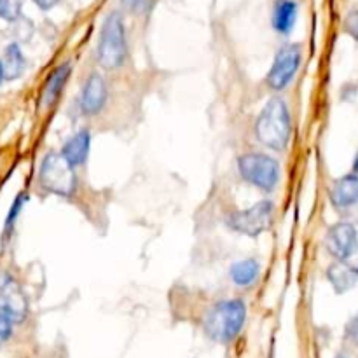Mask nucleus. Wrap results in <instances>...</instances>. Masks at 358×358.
<instances>
[{
  "label": "nucleus",
  "instance_id": "f257e3e1",
  "mask_svg": "<svg viewBox=\"0 0 358 358\" xmlns=\"http://www.w3.org/2000/svg\"><path fill=\"white\" fill-rule=\"evenodd\" d=\"M255 137L264 147L283 152L292 137V117L281 96H273L255 119Z\"/></svg>",
  "mask_w": 358,
  "mask_h": 358
},
{
  "label": "nucleus",
  "instance_id": "f03ea898",
  "mask_svg": "<svg viewBox=\"0 0 358 358\" xmlns=\"http://www.w3.org/2000/svg\"><path fill=\"white\" fill-rule=\"evenodd\" d=\"M128 57V36L124 18L119 11L105 16L96 44V61L103 70L114 72L123 67Z\"/></svg>",
  "mask_w": 358,
  "mask_h": 358
},
{
  "label": "nucleus",
  "instance_id": "7ed1b4c3",
  "mask_svg": "<svg viewBox=\"0 0 358 358\" xmlns=\"http://www.w3.org/2000/svg\"><path fill=\"white\" fill-rule=\"evenodd\" d=\"M246 320V306L241 299L218 301L207 311L203 329L217 343H231L241 332Z\"/></svg>",
  "mask_w": 358,
  "mask_h": 358
},
{
  "label": "nucleus",
  "instance_id": "20e7f679",
  "mask_svg": "<svg viewBox=\"0 0 358 358\" xmlns=\"http://www.w3.org/2000/svg\"><path fill=\"white\" fill-rule=\"evenodd\" d=\"M239 177L262 193H273L280 182V163L266 152H246L238 158Z\"/></svg>",
  "mask_w": 358,
  "mask_h": 358
},
{
  "label": "nucleus",
  "instance_id": "39448f33",
  "mask_svg": "<svg viewBox=\"0 0 358 358\" xmlns=\"http://www.w3.org/2000/svg\"><path fill=\"white\" fill-rule=\"evenodd\" d=\"M39 182L47 193L61 197H70L77 189V175L74 166L60 152H47L40 163Z\"/></svg>",
  "mask_w": 358,
  "mask_h": 358
},
{
  "label": "nucleus",
  "instance_id": "423d86ee",
  "mask_svg": "<svg viewBox=\"0 0 358 358\" xmlns=\"http://www.w3.org/2000/svg\"><path fill=\"white\" fill-rule=\"evenodd\" d=\"M274 222V203L269 200L257 201L250 208L245 210L232 211L228 218L225 224L231 231L238 232L241 236H250V238H257L262 232L273 225Z\"/></svg>",
  "mask_w": 358,
  "mask_h": 358
},
{
  "label": "nucleus",
  "instance_id": "0eeeda50",
  "mask_svg": "<svg viewBox=\"0 0 358 358\" xmlns=\"http://www.w3.org/2000/svg\"><path fill=\"white\" fill-rule=\"evenodd\" d=\"M302 64V46L295 43H288L278 50L274 54L273 65L266 75V86L271 91H283L290 86L294 77L297 75Z\"/></svg>",
  "mask_w": 358,
  "mask_h": 358
},
{
  "label": "nucleus",
  "instance_id": "6e6552de",
  "mask_svg": "<svg viewBox=\"0 0 358 358\" xmlns=\"http://www.w3.org/2000/svg\"><path fill=\"white\" fill-rule=\"evenodd\" d=\"M325 248L336 260H350L358 252V231L353 222H337L327 229Z\"/></svg>",
  "mask_w": 358,
  "mask_h": 358
},
{
  "label": "nucleus",
  "instance_id": "1a4fd4ad",
  "mask_svg": "<svg viewBox=\"0 0 358 358\" xmlns=\"http://www.w3.org/2000/svg\"><path fill=\"white\" fill-rule=\"evenodd\" d=\"M0 313L15 323H22L29 315L25 292L9 273H0Z\"/></svg>",
  "mask_w": 358,
  "mask_h": 358
},
{
  "label": "nucleus",
  "instance_id": "9d476101",
  "mask_svg": "<svg viewBox=\"0 0 358 358\" xmlns=\"http://www.w3.org/2000/svg\"><path fill=\"white\" fill-rule=\"evenodd\" d=\"M107 98H109V89L105 79L98 72H91L81 89V100H79L81 112L84 116H98L105 109Z\"/></svg>",
  "mask_w": 358,
  "mask_h": 358
},
{
  "label": "nucleus",
  "instance_id": "9b49d317",
  "mask_svg": "<svg viewBox=\"0 0 358 358\" xmlns=\"http://www.w3.org/2000/svg\"><path fill=\"white\" fill-rule=\"evenodd\" d=\"M329 200L332 207L339 211L353 210L358 204V175L348 173L332 184L329 191Z\"/></svg>",
  "mask_w": 358,
  "mask_h": 358
},
{
  "label": "nucleus",
  "instance_id": "f8f14e48",
  "mask_svg": "<svg viewBox=\"0 0 358 358\" xmlns=\"http://www.w3.org/2000/svg\"><path fill=\"white\" fill-rule=\"evenodd\" d=\"M72 75V64L70 61H65L60 64L46 79V84H44L43 93H40L39 105L40 109H50L54 103L58 102V98L64 93V88L67 86L68 79Z\"/></svg>",
  "mask_w": 358,
  "mask_h": 358
},
{
  "label": "nucleus",
  "instance_id": "ddd939ff",
  "mask_svg": "<svg viewBox=\"0 0 358 358\" xmlns=\"http://www.w3.org/2000/svg\"><path fill=\"white\" fill-rule=\"evenodd\" d=\"M325 276L336 294H346L358 283V262L336 260L327 267Z\"/></svg>",
  "mask_w": 358,
  "mask_h": 358
},
{
  "label": "nucleus",
  "instance_id": "4468645a",
  "mask_svg": "<svg viewBox=\"0 0 358 358\" xmlns=\"http://www.w3.org/2000/svg\"><path fill=\"white\" fill-rule=\"evenodd\" d=\"M89 149H91V133H89V130L82 128L65 142L60 154L67 159L68 165L77 168V166H82L88 161Z\"/></svg>",
  "mask_w": 358,
  "mask_h": 358
},
{
  "label": "nucleus",
  "instance_id": "2eb2a0df",
  "mask_svg": "<svg viewBox=\"0 0 358 358\" xmlns=\"http://www.w3.org/2000/svg\"><path fill=\"white\" fill-rule=\"evenodd\" d=\"M299 4L295 0H274L271 25L280 36H290L297 23Z\"/></svg>",
  "mask_w": 358,
  "mask_h": 358
},
{
  "label": "nucleus",
  "instance_id": "dca6fc26",
  "mask_svg": "<svg viewBox=\"0 0 358 358\" xmlns=\"http://www.w3.org/2000/svg\"><path fill=\"white\" fill-rule=\"evenodd\" d=\"M0 60H2V67H4L6 81H16L25 74L27 58L18 43H11L9 46H6L4 57Z\"/></svg>",
  "mask_w": 358,
  "mask_h": 358
},
{
  "label": "nucleus",
  "instance_id": "f3484780",
  "mask_svg": "<svg viewBox=\"0 0 358 358\" xmlns=\"http://www.w3.org/2000/svg\"><path fill=\"white\" fill-rule=\"evenodd\" d=\"M232 283L241 288H248L255 285L260 278V264L255 259H243L238 260L229 269Z\"/></svg>",
  "mask_w": 358,
  "mask_h": 358
},
{
  "label": "nucleus",
  "instance_id": "a211bd4d",
  "mask_svg": "<svg viewBox=\"0 0 358 358\" xmlns=\"http://www.w3.org/2000/svg\"><path fill=\"white\" fill-rule=\"evenodd\" d=\"M27 201H29V194L27 193H20L18 196L15 197V201H13L11 208H9L8 211V217H6V222H4V231H2V241L4 243L13 236L15 225L16 222H18L20 215H22L23 208H25Z\"/></svg>",
  "mask_w": 358,
  "mask_h": 358
},
{
  "label": "nucleus",
  "instance_id": "6ab92c4d",
  "mask_svg": "<svg viewBox=\"0 0 358 358\" xmlns=\"http://www.w3.org/2000/svg\"><path fill=\"white\" fill-rule=\"evenodd\" d=\"M22 16V0H2L0 2V18L6 22H16Z\"/></svg>",
  "mask_w": 358,
  "mask_h": 358
},
{
  "label": "nucleus",
  "instance_id": "aec40b11",
  "mask_svg": "<svg viewBox=\"0 0 358 358\" xmlns=\"http://www.w3.org/2000/svg\"><path fill=\"white\" fill-rule=\"evenodd\" d=\"M121 4L131 15H144L151 8L152 0H121Z\"/></svg>",
  "mask_w": 358,
  "mask_h": 358
},
{
  "label": "nucleus",
  "instance_id": "412c9836",
  "mask_svg": "<svg viewBox=\"0 0 358 358\" xmlns=\"http://www.w3.org/2000/svg\"><path fill=\"white\" fill-rule=\"evenodd\" d=\"M13 327H15V322L0 313V348L4 346L9 341V337L13 336Z\"/></svg>",
  "mask_w": 358,
  "mask_h": 358
},
{
  "label": "nucleus",
  "instance_id": "4be33fe9",
  "mask_svg": "<svg viewBox=\"0 0 358 358\" xmlns=\"http://www.w3.org/2000/svg\"><path fill=\"white\" fill-rule=\"evenodd\" d=\"M344 32L355 40H358V9L351 11L350 15L344 18Z\"/></svg>",
  "mask_w": 358,
  "mask_h": 358
},
{
  "label": "nucleus",
  "instance_id": "5701e85b",
  "mask_svg": "<svg viewBox=\"0 0 358 358\" xmlns=\"http://www.w3.org/2000/svg\"><path fill=\"white\" fill-rule=\"evenodd\" d=\"M346 334L348 337H350V339L358 346V315H355L353 318L350 320V323H348L346 327Z\"/></svg>",
  "mask_w": 358,
  "mask_h": 358
},
{
  "label": "nucleus",
  "instance_id": "b1692460",
  "mask_svg": "<svg viewBox=\"0 0 358 358\" xmlns=\"http://www.w3.org/2000/svg\"><path fill=\"white\" fill-rule=\"evenodd\" d=\"M60 0H33V4L40 9V11H51L53 8H57Z\"/></svg>",
  "mask_w": 358,
  "mask_h": 358
},
{
  "label": "nucleus",
  "instance_id": "393cba45",
  "mask_svg": "<svg viewBox=\"0 0 358 358\" xmlns=\"http://www.w3.org/2000/svg\"><path fill=\"white\" fill-rule=\"evenodd\" d=\"M6 81V74H4V67H2V60H0V86L4 84Z\"/></svg>",
  "mask_w": 358,
  "mask_h": 358
},
{
  "label": "nucleus",
  "instance_id": "a878e982",
  "mask_svg": "<svg viewBox=\"0 0 358 358\" xmlns=\"http://www.w3.org/2000/svg\"><path fill=\"white\" fill-rule=\"evenodd\" d=\"M353 173H357V175H358V154L355 156V161H353Z\"/></svg>",
  "mask_w": 358,
  "mask_h": 358
},
{
  "label": "nucleus",
  "instance_id": "bb28decb",
  "mask_svg": "<svg viewBox=\"0 0 358 358\" xmlns=\"http://www.w3.org/2000/svg\"><path fill=\"white\" fill-rule=\"evenodd\" d=\"M336 358H348V357H344V355H337Z\"/></svg>",
  "mask_w": 358,
  "mask_h": 358
},
{
  "label": "nucleus",
  "instance_id": "cd10ccee",
  "mask_svg": "<svg viewBox=\"0 0 358 358\" xmlns=\"http://www.w3.org/2000/svg\"><path fill=\"white\" fill-rule=\"evenodd\" d=\"M355 208H358V204H357V207H355ZM357 218H358V214H357Z\"/></svg>",
  "mask_w": 358,
  "mask_h": 358
},
{
  "label": "nucleus",
  "instance_id": "c85d7f7f",
  "mask_svg": "<svg viewBox=\"0 0 358 358\" xmlns=\"http://www.w3.org/2000/svg\"><path fill=\"white\" fill-rule=\"evenodd\" d=\"M0 2H2V0H0Z\"/></svg>",
  "mask_w": 358,
  "mask_h": 358
}]
</instances>
